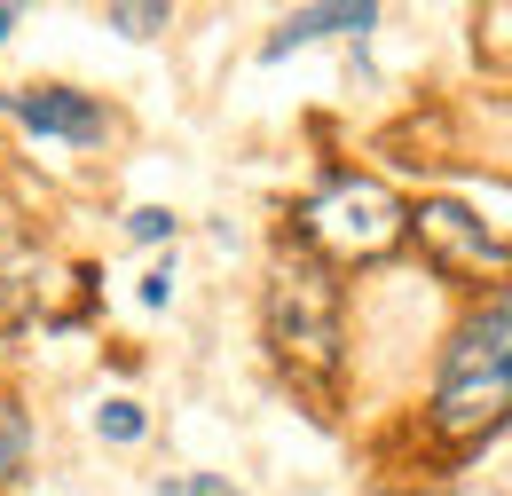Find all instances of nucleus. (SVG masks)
Masks as SVG:
<instances>
[{"instance_id":"f257e3e1","label":"nucleus","mask_w":512,"mask_h":496,"mask_svg":"<svg viewBox=\"0 0 512 496\" xmlns=\"http://www.w3.org/2000/svg\"><path fill=\"white\" fill-rule=\"evenodd\" d=\"M512 308L489 300L457 339H449L442 386H434V418L449 434H473V426H497L505 418V386H512Z\"/></svg>"},{"instance_id":"f03ea898","label":"nucleus","mask_w":512,"mask_h":496,"mask_svg":"<svg viewBox=\"0 0 512 496\" xmlns=\"http://www.w3.org/2000/svg\"><path fill=\"white\" fill-rule=\"evenodd\" d=\"M300 229H308L323 252H339V260H379V252L402 245L410 213H402V197L386 182H371V174H331V182L300 205Z\"/></svg>"},{"instance_id":"7ed1b4c3","label":"nucleus","mask_w":512,"mask_h":496,"mask_svg":"<svg viewBox=\"0 0 512 496\" xmlns=\"http://www.w3.org/2000/svg\"><path fill=\"white\" fill-rule=\"evenodd\" d=\"M268 347L308 378L339 371V284L323 268H308V260L276 268V284H268Z\"/></svg>"},{"instance_id":"20e7f679","label":"nucleus","mask_w":512,"mask_h":496,"mask_svg":"<svg viewBox=\"0 0 512 496\" xmlns=\"http://www.w3.org/2000/svg\"><path fill=\"white\" fill-rule=\"evenodd\" d=\"M8 119H24L32 134H56V142H103L111 134V111L79 87H8L0 95Z\"/></svg>"},{"instance_id":"39448f33","label":"nucleus","mask_w":512,"mask_h":496,"mask_svg":"<svg viewBox=\"0 0 512 496\" xmlns=\"http://www.w3.org/2000/svg\"><path fill=\"white\" fill-rule=\"evenodd\" d=\"M418 237L442 252L449 268H465V276L505 268V237H497V229H481L465 205H418Z\"/></svg>"},{"instance_id":"423d86ee","label":"nucleus","mask_w":512,"mask_h":496,"mask_svg":"<svg viewBox=\"0 0 512 496\" xmlns=\"http://www.w3.org/2000/svg\"><path fill=\"white\" fill-rule=\"evenodd\" d=\"M371 24H379V8H300V16L276 24V40H268L260 56L284 63L292 48H316V40H331V32H371Z\"/></svg>"},{"instance_id":"0eeeda50","label":"nucleus","mask_w":512,"mask_h":496,"mask_svg":"<svg viewBox=\"0 0 512 496\" xmlns=\"http://www.w3.org/2000/svg\"><path fill=\"white\" fill-rule=\"evenodd\" d=\"M127 237L134 245H158V237L174 245V213H166V205H142V213H127Z\"/></svg>"},{"instance_id":"6e6552de","label":"nucleus","mask_w":512,"mask_h":496,"mask_svg":"<svg viewBox=\"0 0 512 496\" xmlns=\"http://www.w3.org/2000/svg\"><path fill=\"white\" fill-rule=\"evenodd\" d=\"M95 426H103L111 441H142V410H134V402H103V410H95Z\"/></svg>"},{"instance_id":"1a4fd4ad","label":"nucleus","mask_w":512,"mask_h":496,"mask_svg":"<svg viewBox=\"0 0 512 496\" xmlns=\"http://www.w3.org/2000/svg\"><path fill=\"white\" fill-rule=\"evenodd\" d=\"M111 24L127 40H150V32H166V8H111Z\"/></svg>"},{"instance_id":"9d476101","label":"nucleus","mask_w":512,"mask_h":496,"mask_svg":"<svg viewBox=\"0 0 512 496\" xmlns=\"http://www.w3.org/2000/svg\"><path fill=\"white\" fill-rule=\"evenodd\" d=\"M158 496H229L221 473H197V481H158Z\"/></svg>"},{"instance_id":"9b49d317","label":"nucleus","mask_w":512,"mask_h":496,"mask_svg":"<svg viewBox=\"0 0 512 496\" xmlns=\"http://www.w3.org/2000/svg\"><path fill=\"white\" fill-rule=\"evenodd\" d=\"M166 300H174V268H150L142 276V308H166Z\"/></svg>"},{"instance_id":"f8f14e48","label":"nucleus","mask_w":512,"mask_h":496,"mask_svg":"<svg viewBox=\"0 0 512 496\" xmlns=\"http://www.w3.org/2000/svg\"><path fill=\"white\" fill-rule=\"evenodd\" d=\"M16 449H24V426H16V418H8V410H0V473H8V465H16Z\"/></svg>"},{"instance_id":"ddd939ff","label":"nucleus","mask_w":512,"mask_h":496,"mask_svg":"<svg viewBox=\"0 0 512 496\" xmlns=\"http://www.w3.org/2000/svg\"><path fill=\"white\" fill-rule=\"evenodd\" d=\"M8 24H16V8H0V40H8Z\"/></svg>"}]
</instances>
